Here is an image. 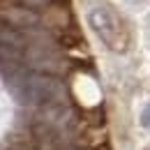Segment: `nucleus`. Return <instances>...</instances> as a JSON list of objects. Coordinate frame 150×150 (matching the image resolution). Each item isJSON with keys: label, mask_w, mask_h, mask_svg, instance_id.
<instances>
[{"label": "nucleus", "mask_w": 150, "mask_h": 150, "mask_svg": "<svg viewBox=\"0 0 150 150\" xmlns=\"http://www.w3.org/2000/svg\"><path fill=\"white\" fill-rule=\"evenodd\" d=\"M7 86L12 95L21 104H33V106H56L65 102V88L51 74H39L28 72L23 67L5 72Z\"/></svg>", "instance_id": "f257e3e1"}, {"label": "nucleus", "mask_w": 150, "mask_h": 150, "mask_svg": "<svg viewBox=\"0 0 150 150\" xmlns=\"http://www.w3.org/2000/svg\"><path fill=\"white\" fill-rule=\"evenodd\" d=\"M88 23L95 30V35L102 39L109 49H120L122 46V30H120V23L113 16V12L109 7H102L97 5L88 12Z\"/></svg>", "instance_id": "f03ea898"}, {"label": "nucleus", "mask_w": 150, "mask_h": 150, "mask_svg": "<svg viewBox=\"0 0 150 150\" xmlns=\"http://www.w3.org/2000/svg\"><path fill=\"white\" fill-rule=\"evenodd\" d=\"M0 46L23 51L25 49V35L12 23H0Z\"/></svg>", "instance_id": "7ed1b4c3"}, {"label": "nucleus", "mask_w": 150, "mask_h": 150, "mask_svg": "<svg viewBox=\"0 0 150 150\" xmlns=\"http://www.w3.org/2000/svg\"><path fill=\"white\" fill-rule=\"evenodd\" d=\"M141 125H143L146 129H150V102L143 106V111H141Z\"/></svg>", "instance_id": "20e7f679"}, {"label": "nucleus", "mask_w": 150, "mask_h": 150, "mask_svg": "<svg viewBox=\"0 0 150 150\" xmlns=\"http://www.w3.org/2000/svg\"><path fill=\"white\" fill-rule=\"evenodd\" d=\"M28 7H42V5H46V0H23Z\"/></svg>", "instance_id": "39448f33"}]
</instances>
